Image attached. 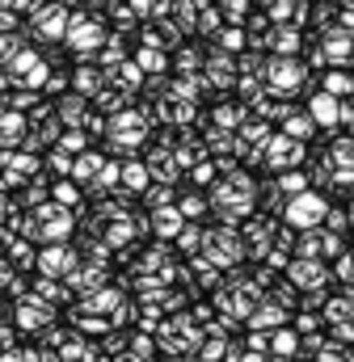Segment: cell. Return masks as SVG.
<instances>
[{
    "instance_id": "obj_1",
    "label": "cell",
    "mask_w": 354,
    "mask_h": 362,
    "mask_svg": "<svg viewBox=\"0 0 354 362\" xmlns=\"http://www.w3.org/2000/svg\"><path fill=\"white\" fill-rule=\"evenodd\" d=\"M38 34H42V38H59V34H64V13H59V4L38 8Z\"/></svg>"
},
{
    "instance_id": "obj_2",
    "label": "cell",
    "mask_w": 354,
    "mask_h": 362,
    "mask_svg": "<svg viewBox=\"0 0 354 362\" xmlns=\"http://www.w3.org/2000/svg\"><path fill=\"white\" fill-rule=\"evenodd\" d=\"M21 139H25V118H13V114L0 118V144L13 148V144H21Z\"/></svg>"
},
{
    "instance_id": "obj_3",
    "label": "cell",
    "mask_w": 354,
    "mask_h": 362,
    "mask_svg": "<svg viewBox=\"0 0 354 362\" xmlns=\"http://www.w3.org/2000/svg\"><path fill=\"white\" fill-rule=\"evenodd\" d=\"M76 47H97L101 42V34H97V25L93 21H72V34H68Z\"/></svg>"
},
{
    "instance_id": "obj_4",
    "label": "cell",
    "mask_w": 354,
    "mask_h": 362,
    "mask_svg": "<svg viewBox=\"0 0 354 362\" xmlns=\"http://www.w3.org/2000/svg\"><path fill=\"white\" fill-rule=\"evenodd\" d=\"M97 165H101V156H81V160H76V169H72V173H76V177L85 181V177H93V173H97Z\"/></svg>"
},
{
    "instance_id": "obj_5",
    "label": "cell",
    "mask_w": 354,
    "mask_h": 362,
    "mask_svg": "<svg viewBox=\"0 0 354 362\" xmlns=\"http://www.w3.org/2000/svg\"><path fill=\"white\" fill-rule=\"evenodd\" d=\"M139 64H144V68H161L165 59H161V51H144V55H139Z\"/></svg>"
},
{
    "instance_id": "obj_6",
    "label": "cell",
    "mask_w": 354,
    "mask_h": 362,
    "mask_svg": "<svg viewBox=\"0 0 354 362\" xmlns=\"http://www.w3.org/2000/svg\"><path fill=\"white\" fill-rule=\"evenodd\" d=\"M59 202H64V206L76 202V189H72V185H59Z\"/></svg>"
},
{
    "instance_id": "obj_7",
    "label": "cell",
    "mask_w": 354,
    "mask_h": 362,
    "mask_svg": "<svg viewBox=\"0 0 354 362\" xmlns=\"http://www.w3.org/2000/svg\"><path fill=\"white\" fill-rule=\"evenodd\" d=\"M4 4H17V8H21V4H30V0H4Z\"/></svg>"
}]
</instances>
